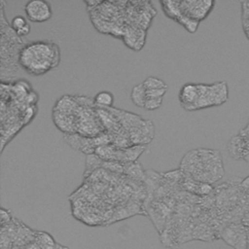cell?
Segmentation results:
<instances>
[{"mask_svg":"<svg viewBox=\"0 0 249 249\" xmlns=\"http://www.w3.org/2000/svg\"><path fill=\"white\" fill-rule=\"evenodd\" d=\"M13 220V217L11 216V212L8 209L2 208L1 209V227L8 225Z\"/></svg>","mask_w":249,"mask_h":249,"instance_id":"obj_18","label":"cell"},{"mask_svg":"<svg viewBox=\"0 0 249 249\" xmlns=\"http://www.w3.org/2000/svg\"><path fill=\"white\" fill-rule=\"evenodd\" d=\"M143 86L145 87L146 89H167V85L166 83L158 78V77H154V76H149L147 77L143 82H142Z\"/></svg>","mask_w":249,"mask_h":249,"instance_id":"obj_13","label":"cell"},{"mask_svg":"<svg viewBox=\"0 0 249 249\" xmlns=\"http://www.w3.org/2000/svg\"><path fill=\"white\" fill-rule=\"evenodd\" d=\"M24 13L29 21L44 22L53 16L51 4L45 0H31L24 5Z\"/></svg>","mask_w":249,"mask_h":249,"instance_id":"obj_6","label":"cell"},{"mask_svg":"<svg viewBox=\"0 0 249 249\" xmlns=\"http://www.w3.org/2000/svg\"><path fill=\"white\" fill-rule=\"evenodd\" d=\"M196 85L197 98L193 110L218 106L225 103L229 98V88L226 82Z\"/></svg>","mask_w":249,"mask_h":249,"instance_id":"obj_4","label":"cell"},{"mask_svg":"<svg viewBox=\"0 0 249 249\" xmlns=\"http://www.w3.org/2000/svg\"><path fill=\"white\" fill-rule=\"evenodd\" d=\"M246 249H249V229H248V235H247V246Z\"/></svg>","mask_w":249,"mask_h":249,"instance_id":"obj_19","label":"cell"},{"mask_svg":"<svg viewBox=\"0 0 249 249\" xmlns=\"http://www.w3.org/2000/svg\"><path fill=\"white\" fill-rule=\"evenodd\" d=\"M146 37L145 29H141L135 26L126 25L124 27V31L123 34L124 42L127 45L128 48L133 50H141L144 45Z\"/></svg>","mask_w":249,"mask_h":249,"instance_id":"obj_9","label":"cell"},{"mask_svg":"<svg viewBox=\"0 0 249 249\" xmlns=\"http://www.w3.org/2000/svg\"><path fill=\"white\" fill-rule=\"evenodd\" d=\"M214 1H180V9L183 15L200 21L212 11Z\"/></svg>","mask_w":249,"mask_h":249,"instance_id":"obj_7","label":"cell"},{"mask_svg":"<svg viewBox=\"0 0 249 249\" xmlns=\"http://www.w3.org/2000/svg\"><path fill=\"white\" fill-rule=\"evenodd\" d=\"M167 89H146L147 97L154 98H163Z\"/></svg>","mask_w":249,"mask_h":249,"instance_id":"obj_17","label":"cell"},{"mask_svg":"<svg viewBox=\"0 0 249 249\" xmlns=\"http://www.w3.org/2000/svg\"><path fill=\"white\" fill-rule=\"evenodd\" d=\"M63 139L71 148L81 151L88 156L94 154L95 149L97 148L94 137H87L79 133H69L63 134Z\"/></svg>","mask_w":249,"mask_h":249,"instance_id":"obj_8","label":"cell"},{"mask_svg":"<svg viewBox=\"0 0 249 249\" xmlns=\"http://www.w3.org/2000/svg\"><path fill=\"white\" fill-rule=\"evenodd\" d=\"M242 9V25L245 34L249 39V1L241 2Z\"/></svg>","mask_w":249,"mask_h":249,"instance_id":"obj_15","label":"cell"},{"mask_svg":"<svg viewBox=\"0 0 249 249\" xmlns=\"http://www.w3.org/2000/svg\"><path fill=\"white\" fill-rule=\"evenodd\" d=\"M180 171L189 179L213 184L225 174L223 159L218 150L196 148L184 155L179 165Z\"/></svg>","mask_w":249,"mask_h":249,"instance_id":"obj_1","label":"cell"},{"mask_svg":"<svg viewBox=\"0 0 249 249\" xmlns=\"http://www.w3.org/2000/svg\"><path fill=\"white\" fill-rule=\"evenodd\" d=\"M93 101L96 108H110L114 103V95L111 91L101 90L95 94Z\"/></svg>","mask_w":249,"mask_h":249,"instance_id":"obj_12","label":"cell"},{"mask_svg":"<svg viewBox=\"0 0 249 249\" xmlns=\"http://www.w3.org/2000/svg\"><path fill=\"white\" fill-rule=\"evenodd\" d=\"M162 100L163 98H154V97H147L145 105H144V109L146 110H156L158 108H160L162 104Z\"/></svg>","mask_w":249,"mask_h":249,"instance_id":"obj_16","label":"cell"},{"mask_svg":"<svg viewBox=\"0 0 249 249\" xmlns=\"http://www.w3.org/2000/svg\"><path fill=\"white\" fill-rule=\"evenodd\" d=\"M0 25H1V79H13L17 77L21 69L18 64V54L21 48L26 44L23 42L6 20L4 1H0Z\"/></svg>","mask_w":249,"mask_h":249,"instance_id":"obj_3","label":"cell"},{"mask_svg":"<svg viewBox=\"0 0 249 249\" xmlns=\"http://www.w3.org/2000/svg\"><path fill=\"white\" fill-rule=\"evenodd\" d=\"M179 101L181 106L187 111H193L194 105L197 98V85L194 83H187L180 89Z\"/></svg>","mask_w":249,"mask_h":249,"instance_id":"obj_10","label":"cell"},{"mask_svg":"<svg viewBox=\"0 0 249 249\" xmlns=\"http://www.w3.org/2000/svg\"><path fill=\"white\" fill-rule=\"evenodd\" d=\"M27 24H29V21L27 20V18L21 15H18L16 17H14L10 22L11 27L13 28V30L17 33L19 30H21L22 28H24Z\"/></svg>","mask_w":249,"mask_h":249,"instance_id":"obj_14","label":"cell"},{"mask_svg":"<svg viewBox=\"0 0 249 249\" xmlns=\"http://www.w3.org/2000/svg\"><path fill=\"white\" fill-rule=\"evenodd\" d=\"M130 99L136 106L144 108V105L147 99V93H146V89L142 83L137 84L132 88L130 92Z\"/></svg>","mask_w":249,"mask_h":249,"instance_id":"obj_11","label":"cell"},{"mask_svg":"<svg viewBox=\"0 0 249 249\" xmlns=\"http://www.w3.org/2000/svg\"><path fill=\"white\" fill-rule=\"evenodd\" d=\"M248 229L249 227L240 222L230 223L221 228L219 235L226 244L233 249H246Z\"/></svg>","mask_w":249,"mask_h":249,"instance_id":"obj_5","label":"cell"},{"mask_svg":"<svg viewBox=\"0 0 249 249\" xmlns=\"http://www.w3.org/2000/svg\"><path fill=\"white\" fill-rule=\"evenodd\" d=\"M60 49L52 41H32L26 43L18 54V64L26 73L34 76L44 75L58 66Z\"/></svg>","mask_w":249,"mask_h":249,"instance_id":"obj_2","label":"cell"}]
</instances>
